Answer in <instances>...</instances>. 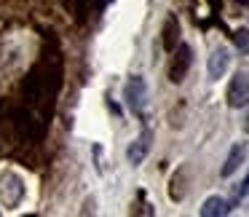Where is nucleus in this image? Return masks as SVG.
Listing matches in <instances>:
<instances>
[{
  "mask_svg": "<svg viewBox=\"0 0 249 217\" xmlns=\"http://www.w3.org/2000/svg\"><path fill=\"white\" fill-rule=\"evenodd\" d=\"M24 199V182L17 172H3L0 174V204L8 209H17Z\"/></svg>",
  "mask_w": 249,
  "mask_h": 217,
  "instance_id": "obj_1",
  "label": "nucleus"
},
{
  "mask_svg": "<svg viewBox=\"0 0 249 217\" xmlns=\"http://www.w3.org/2000/svg\"><path fill=\"white\" fill-rule=\"evenodd\" d=\"M190 65H193V49L190 46H179L174 49V56H172V65H169V81L172 83H182L185 75H188Z\"/></svg>",
  "mask_w": 249,
  "mask_h": 217,
  "instance_id": "obj_2",
  "label": "nucleus"
},
{
  "mask_svg": "<svg viewBox=\"0 0 249 217\" xmlns=\"http://www.w3.org/2000/svg\"><path fill=\"white\" fill-rule=\"evenodd\" d=\"M228 105H231V108H244V105H249V72L247 70L233 75L231 86H228Z\"/></svg>",
  "mask_w": 249,
  "mask_h": 217,
  "instance_id": "obj_3",
  "label": "nucleus"
},
{
  "mask_svg": "<svg viewBox=\"0 0 249 217\" xmlns=\"http://www.w3.org/2000/svg\"><path fill=\"white\" fill-rule=\"evenodd\" d=\"M124 94H126V105H129L134 113H140V110L145 108V102H147V86H145V81H142L140 75H134V78H129V81H126Z\"/></svg>",
  "mask_w": 249,
  "mask_h": 217,
  "instance_id": "obj_4",
  "label": "nucleus"
},
{
  "mask_svg": "<svg viewBox=\"0 0 249 217\" xmlns=\"http://www.w3.org/2000/svg\"><path fill=\"white\" fill-rule=\"evenodd\" d=\"M150 140H153V131L145 129V131H142V134L129 145V150H126V158H129L131 166H140V163L147 158V153H150Z\"/></svg>",
  "mask_w": 249,
  "mask_h": 217,
  "instance_id": "obj_5",
  "label": "nucleus"
},
{
  "mask_svg": "<svg viewBox=\"0 0 249 217\" xmlns=\"http://www.w3.org/2000/svg\"><path fill=\"white\" fill-rule=\"evenodd\" d=\"M228 65H231V54H228V49H214L209 56V62H206V72H209L212 81H220L222 75H225Z\"/></svg>",
  "mask_w": 249,
  "mask_h": 217,
  "instance_id": "obj_6",
  "label": "nucleus"
},
{
  "mask_svg": "<svg viewBox=\"0 0 249 217\" xmlns=\"http://www.w3.org/2000/svg\"><path fill=\"white\" fill-rule=\"evenodd\" d=\"M244 156H247V147H244L241 142H238V145H233L231 153H228V158H225V166H222V177L236 174L238 169H241V163H244Z\"/></svg>",
  "mask_w": 249,
  "mask_h": 217,
  "instance_id": "obj_7",
  "label": "nucleus"
},
{
  "mask_svg": "<svg viewBox=\"0 0 249 217\" xmlns=\"http://www.w3.org/2000/svg\"><path fill=\"white\" fill-rule=\"evenodd\" d=\"M231 212V204H228L225 199H220V196H212V199L204 201V206H201V215L204 217H222Z\"/></svg>",
  "mask_w": 249,
  "mask_h": 217,
  "instance_id": "obj_8",
  "label": "nucleus"
},
{
  "mask_svg": "<svg viewBox=\"0 0 249 217\" xmlns=\"http://www.w3.org/2000/svg\"><path fill=\"white\" fill-rule=\"evenodd\" d=\"M177 40H179V24H177L174 17H169L166 24H163V49L174 51L177 49Z\"/></svg>",
  "mask_w": 249,
  "mask_h": 217,
  "instance_id": "obj_9",
  "label": "nucleus"
},
{
  "mask_svg": "<svg viewBox=\"0 0 249 217\" xmlns=\"http://www.w3.org/2000/svg\"><path fill=\"white\" fill-rule=\"evenodd\" d=\"M182 174H185V169H179V172L174 174V180H172V190H169V193H172L174 201H179V199L185 196V190L179 188V185H182Z\"/></svg>",
  "mask_w": 249,
  "mask_h": 217,
  "instance_id": "obj_10",
  "label": "nucleus"
},
{
  "mask_svg": "<svg viewBox=\"0 0 249 217\" xmlns=\"http://www.w3.org/2000/svg\"><path fill=\"white\" fill-rule=\"evenodd\" d=\"M233 43H236L238 51H249V30H238L233 35Z\"/></svg>",
  "mask_w": 249,
  "mask_h": 217,
  "instance_id": "obj_11",
  "label": "nucleus"
},
{
  "mask_svg": "<svg viewBox=\"0 0 249 217\" xmlns=\"http://www.w3.org/2000/svg\"><path fill=\"white\" fill-rule=\"evenodd\" d=\"M247 129H249V113H247Z\"/></svg>",
  "mask_w": 249,
  "mask_h": 217,
  "instance_id": "obj_12",
  "label": "nucleus"
},
{
  "mask_svg": "<svg viewBox=\"0 0 249 217\" xmlns=\"http://www.w3.org/2000/svg\"><path fill=\"white\" fill-rule=\"evenodd\" d=\"M102 3H110V0H102Z\"/></svg>",
  "mask_w": 249,
  "mask_h": 217,
  "instance_id": "obj_13",
  "label": "nucleus"
}]
</instances>
